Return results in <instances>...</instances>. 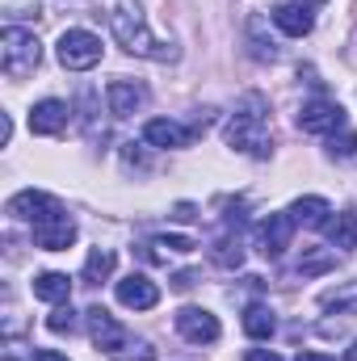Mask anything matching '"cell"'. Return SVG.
<instances>
[{
  "label": "cell",
  "mask_w": 357,
  "mask_h": 361,
  "mask_svg": "<svg viewBox=\"0 0 357 361\" xmlns=\"http://www.w3.org/2000/svg\"><path fill=\"white\" fill-rule=\"evenodd\" d=\"M109 273H114V252H109V248H92L89 261H85V281H89V286H101Z\"/></svg>",
  "instance_id": "24"
},
{
  "label": "cell",
  "mask_w": 357,
  "mask_h": 361,
  "mask_svg": "<svg viewBox=\"0 0 357 361\" xmlns=\"http://www.w3.org/2000/svg\"><path fill=\"white\" fill-rule=\"evenodd\" d=\"M8 214L13 219H21V223H51V219H59L63 214V206L51 197V193H38V189H21V193H13L8 197Z\"/></svg>",
  "instance_id": "5"
},
{
  "label": "cell",
  "mask_w": 357,
  "mask_h": 361,
  "mask_svg": "<svg viewBox=\"0 0 357 361\" xmlns=\"http://www.w3.org/2000/svg\"><path fill=\"white\" fill-rule=\"evenodd\" d=\"M38 59H42V47H38L34 30L8 25V30L0 34V68H4V76H13V80H21V76H34Z\"/></svg>",
  "instance_id": "3"
},
{
  "label": "cell",
  "mask_w": 357,
  "mask_h": 361,
  "mask_svg": "<svg viewBox=\"0 0 357 361\" xmlns=\"http://www.w3.org/2000/svg\"><path fill=\"white\" fill-rule=\"evenodd\" d=\"M85 319H89V336H92V345H97V349H105L109 357L126 349V328H122L105 307H89V311H85Z\"/></svg>",
  "instance_id": "8"
},
{
  "label": "cell",
  "mask_w": 357,
  "mask_h": 361,
  "mask_svg": "<svg viewBox=\"0 0 357 361\" xmlns=\"http://www.w3.org/2000/svg\"><path fill=\"white\" fill-rule=\"evenodd\" d=\"M236 223H240V214H236V219H227V231H223V235L214 240V248H210V261H214L219 269H240V265H244V248H240Z\"/></svg>",
  "instance_id": "16"
},
{
  "label": "cell",
  "mask_w": 357,
  "mask_h": 361,
  "mask_svg": "<svg viewBox=\"0 0 357 361\" xmlns=\"http://www.w3.org/2000/svg\"><path fill=\"white\" fill-rule=\"evenodd\" d=\"M349 361H357V341H353V349H349Z\"/></svg>",
  "instance_id": "34"
},
{
  "label": "cell",
  "mask_w": 357,
  "mask_h": 361,
  "mask_svg": "<svg viewBox=\"0 0 357 361\" xmlns=\"http://www.w3.org/2000/svg\"><path fill=\"white\" fill-rule=\"evenodd\" d=\"M68 105L63 101H55V97H47V101H38L34 109H30V130L34 135H59L63 126H68Z\"/></svg>",
  "instance_id": "15"
},
{
  "label": "cell",
  "mask_w": 357,
  "mask_h": 361,
  "mask_svg": "<svg viewBox=\"0 0 357 361\" xmlns=\"http://www.w3.org/2000/svg\"><path fill=\"white\" fill-rule=\"evenodd\" d=\"M198 244L189 235H156L147 244V261H169V252H193Z\"/></svg>",
  "instance_id": "23"
},
{
  "label": "cell",
  "mask_w": 357,
  "mask_h": 361,
  "mask_svg": "<svg viewBox=\"0 0 357 361\" xmlns=\"http://www.w3.org/2000/svg\"><path fill=\"white\" fill-rule=\"evenodd\" d=\"M320 307L324 311H337V315H357V281H345L337 290H324L320 294Z\"/></svg>",
  "instance_id": "19"
},
{
  "label": "cell",
  "mask_w": 357,
  "mask_h": 361,
  "mask_svg": "<svg viewBox=\"0 0 357 361\" xmlns=\"http://www.w3.org/2000/svg\"><path fill=\"white\" fill-rule=\"evenodd\" d=\"M34 244H38L42 252H63V248L76 244V223H72L68 214H59V219H51V223H38V227H34Z\"/></svg>",
  "instance_id": "13"
},
{
  "label": "cell",
  "mask_w": 357,
  "mask_h": 361,
  "mask_svg": "<svg viewBox=\"0 0 357 361\" xmlns=\"http://www.w3.org/2000/svg\"><path fill=\"white\" fill-rule=\"evenodd\" d=\"M193 281H198V273H177L173 277V290H193Z\"/></svg>",
  "instance_id": "29"
},
{
  "label": "cell",
  "mask_w": 357,
  "mask_h": 361,
  "mask_svg": "<svg viewBox=\"0 0 357 361\" xmlns=\"http://www.w3.org/2000/svg\"><path fill=\"white\" fill-rule=\"evenodd\" d=\"M223 135H227V147H236V152H244V156H253V160H265L269 152H273L269 101L261 92H248V97L236 105V114L227 118Z\"/></svg>",
  "instance_id": "2"
},
{
  "label": "cell",
  "mask_w": 357,
  "mask_h": 361,
  "mask_svg": "<svg viewBox=\"0 0 357 361\" xmlns=\"http://www.w3.org/2000/svg\"><path fill=\"white\" fill-rule=\"evenodd\" d=\"M298 130H307V135H337V130H345V109L337 101H307L298 109Z\"/></svg>",
  "instance_id": "7"
},
{
  "label": "cell",
  "mask_w": 357,
  "mask_h": 361,
  "mask_svg": "<svg viewBox=\"0 0 357 361\" xmlns=\"http://www.w3.org/2000/svg\"><path fill=\"white\" fill-rule=\"evenodd\" d=\"M290 235H294V219H290V214H269V219L257 223L253 244H257V252H261L265 261H277V257L290 248Z\"/></svg>",
  "instance_id": "6"
},
{
  "label": "cell",
  "mask_w": 357,
  "mask_h": 361,
  "mask_svg": "<svg viewBox=\"0 0 357 361\" xmlns=\"http://www.w3.org/2000/svg\"><path fill=\"white\" fill-rule=\"evenodd\" d=\"M273 328H277V324H273V311H269V307L253 302V307L244 311V332H248L253 341H269V336H273Z\"/></svg>",
  "instance_id": "22"
},
{
  "label": "cell",
  "mask_w": 357,
  "mask_h": 361,
  "mask_svg": "<svg viewBox=\"0 0 357 361\" xmlns=\"http://www.w3.org/2000/svg\"><path fill=\"white\" fill-rule=\"evenodd\" d=\"M34 298H42V302H68L72 298L68 273H38L34 277Z\"/></svg>",
  "instance_id": "17"
},
{
  "label": "cell",
  "mask_w": 357,
  "mask_h": 361,
  "mask_svg": "<svg viewBox=\"0 0 357 361\" xmlns=\"http://www.w3.org/2000/svg\"><path fill=\"white\" fill-rule=\"evenodd\" d=\"M328 269H337V252H328V248H303V257L294 265L298 277H315V273H328Z\"/></svg>",
  "instance_id": "21"
},
{
  "label": "cell",
  "mask_w": 357,
  "mask_h": 361,
  "mask_svg": "<svg viewBox=\"0 0 357 361\" xmlns=\"http://www.w3.org/2000/svg\"><path fill=\"white\" fill-rule=\"evenodd\" d=\"M324 235L332 240V248H357V214H337L324 223Z\"/></svg>",
  "instance_id": "20"
},
{
  "label": "cell",
  "mask_w": 357,
  "mask_h": 361,
  "mask_svg": "<svg viewBox=\"0 0 357 361\" xmlns=\"http://www.w3.org/2000/svg\"><path fill=\"white\" fill-rule=\"evenodd\" d=\"M30 361H68V357H63V353H55V349H38Z\"/></svg>",
  "instance_id": "30"
},
{
  "label": "cell",
  "mask_w": 357,
  "mask_h": 361,
  "mask_svg": "<svg viewBox=\"0 0 357 361\" xmlns=\"http://www.w3.org/2000/svg\"><path fill=\"white\" fill-rule=\"evenodd\" d=\"M332 156H341V160H357V135H353V130H345V135H341V143L332 139Z\"/></svg>",
  "instance_id": "28"
},
{
  "label": "cell",
  "mask_w": 357,
  "mask_h": 361,
  "mask_svg": "<svg viewBox=\"0 0 357 361\" xmlns=\"http://www.w3.org/2000/svg\"><path fill=\"white\" fill-rule=\"evenodd\" d=\"M177 332L189 345H214L223 328H219V319H214L210 311H202V307H181L177 311Z\"/></svg>",
  "instance_id": "9"
},
{
  "label": "cell",
  "mask_w": 357,
  "mask_h": 361,
  "mask_svg": "<svg viewBox=\"0 0 357 361\" xmlns=\"http://www.w3.org/2000/svg\"><path fill=\"white\" fill-rule=\"evenodd\" d=\"M244 361H282V357H277V353H269V349H253Z\"/></svg>",
  "instance_id": "31"
},
{
  "label": "cell",
  "mask_w": 357,
  "mask_h": 361,
  "mask_svg": "<svg viewBox=\"0 0 357 361\" xmlns=\"http://www.w3.org/2000/svg\"><path fill=\"white\" fill-rule=\"evenodd\" d=\"M105 101H109V109H114L118 118H131V114H139V109L147 105V89L135 85V80H109Z\"/></svg>",
  "instance_id": "14"
},
{
  "label": "cell",
  "mask_w": 357,
  "mask_h": 361,
  "mask_svg": "<svg viewBox=\"0 0 357 361\" xmlns=\"http://www.w3.org/2000/svg\"><path fill=\"white\" fill-rule=\"evenodd\" d=\"M198 135H202V126H181L173 118H152V122L143 126V139H147L152 147H189Z\"/></svg>",
  "instance_id": "11"
},
{
  "label": "cell",
  "mask_w": 357,
  "mask_h": 361,
  "mask_svg": "<svg viewBox=\"0 0 357 361\" xmlns=\"http://www.w3.org/2000/svg\"><path fill=\"white\" fill-rule=\"evenodd\" d=\"M298 4H307V8H311V4H324V0H298Z\"/></svg>",
  "instance_id": "33"
},
{
  "label": "cell",
  "mask_w": 357,
  "mask_h": 361,
  "mask_svg": "<svg viewBox=\"0 0 357 361\" xmlns=\"http://www.w3.org/2000/svg\"><path fill=\"white\" fill-rule=\"evenodd\" d=\"M328 214H332V206H328L324 197H298V202L290 206V219L303 223V227H324Z\"/></svg>",
  "instance_id": "18"
},
{
  "label": "cell",
  "mask_w": 357,
  "mask_h": 361,
  "mask_svg": "<svg viewBox=\"0 0 357 361\" xmlns=\"http://www.w3.org/2000/svg\"><path fill=\"white\" fill-rule=\"evenodd\" d=\"M114 294H118V302H122V307H131V311H152V307L160 302V286H156V281H147L143 273L122 277V281L114 286Z\"/></svg>",
  "instance_id": "10"
},
{
  "label": "cell",
  "mask_w": 357,
  "mask_h": 361,
  "mask_svg": "<svg viewBox=\"0 0 357 361\" xmlns=\"http://www.w3.org/2000/svg\"><path fill=\"white\" fill-rule=\"evenodd\" d=\"M47 328H51V332H59V336H63V332H72V328H76V311L59 302V307L51 311V319H47Z\"/></svg>",
  "instance_id": "25"
},
{
  "label": "cell",
  "mask_w": 357,
  "mask_h": 361,
  "mask_svg": "<svg viewBox=\"0 0 357 361\" xmlns=\"http://www.w3.org/2000/svg\"><path fill=\"white\" fill-rule=\"evenodd\" d=\"M109 30H114L118 47H126V51L139 55V59H156V63H173V59H177V47L164 42V38H156V34L147 30L143 8H139L135 0H114V8H109Z\"/></svg>",
  "instance_id": "1"
},
{
  "label": "cell",
  "mask_w": 357,
  "mask_h": 361,
  "mask_svg": "<svg viewBox=\"0 0 357 361\" xmlns=\"http://www.w3.org/2000/svg\"><path fill=\"white\" fill-rule=\"evenodd\" d=\"M294 361H332V357H324V353H303V349H298V357Z\"/></svg>",
  "instance_id": "32"
},
{
  "label": "cell",
  "mask_w": 357,
  "mask_h": 361,
  "mask_svg": "<svg viewBox=\"0 0 357 361\" xmlns=\"http://www.w3.org/2000/svg\"><path fill=\"white\" fill-rule=\"evenodd\" d=\"M248 30H253V55H257V59H273L277 51H273V42L261 38V17H253V25H248Z\"/></svg>",
  "instance_id": "26"
},
{
  "label": "cell",
  "mask_w": 357,
  "mask_h": 361,
  "mask_svg": "<svg viewBox=\"0 0 357 361\" xmlns=\"http://www.w3.org/2000/svg\"><path fill=\"white\" fill-rule=\"evenodd\" d=\"M59 63L68 72H89L101 63V38L89 30H63L59 34Z\"/></svg>",
  "instance_id": "4"
},
{
  "label": "cell",
  "mask_w": 357,
  "mask_h": 361,
  "mask_svg": "<svg viewBox=\"0 0 357 361\" xmlns=\"http://www.w3.org/2000/svg\"><path fill=\"white\" fill-rule=\"evenodd\" d=\"M114 361H156V349L139 341V345H126L122 353H114Z\"/></svg>",
  "instance_id": "27"
},
{
  "label": "cell",
  "mask_w": 357,
  "mask_h": 361,
  "mask_svg": "<svg viewBox=\"0 0 357 361\" xmlns=\"http://www.w3.org/2000/svg\"><path fill=\"white\" fill-rule=\"evenodd\" d=\"M273 25H277L282 34H290V38H307L311 25H315V13H311L307 4H298V0H282V4L273 8Z\"/></svg>",
  "instance_id": "12"
}]
</instances>
